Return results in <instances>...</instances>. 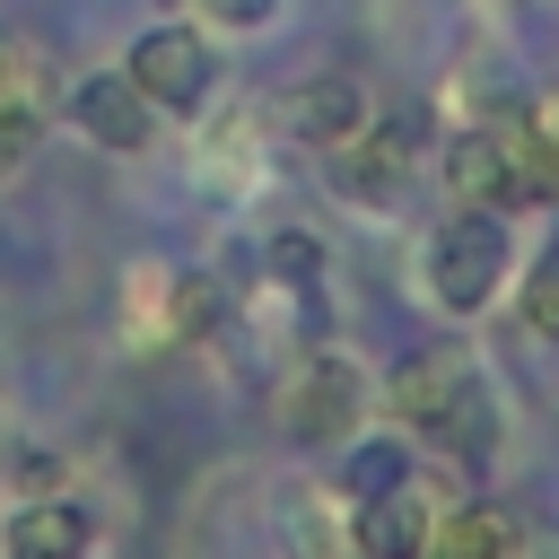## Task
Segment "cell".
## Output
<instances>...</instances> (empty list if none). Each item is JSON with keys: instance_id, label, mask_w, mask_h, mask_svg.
I'll return each instance as SVG.
<instances>
[{"instance_id": "8", "label": "cell", "mask_w": 559, "mask_h": 559, "mask_svg": "<svg viewBox=\"0 0 559 559\" xmlns=\"http://www.w3.org/2000/svg\"><path fill=\"white\" fill-rule=\"evenodd\" d=\"M96 542V524H87V507H70L61 489H35L9 524H0V550L9 559H70V550H87Z\"/></svg>"}, {"instance_id": "14", "label": "cell", "mask_w": 559, "mask_h": 559, "mask_svg": "<svg viewBox=\"0 0 559 559\" xmlns=\"http://www.w3.org/2000/svg\"><path fill=\"white\" fill-rule=\"evenodd\" d=\"M201 175H210L218 192H245V183H253V122H245V114H227V122L210 131V148H201Z\"/></svg>"}, {"instance_id": "12", "label": "cell", "mask_w": 559, "mask_h": 559, "mask_svg": "<svg viewBox=\"0 0 559 559\" xmlns=\"http://www.w3.org/2000/svg\"><path fill=\"white\" fill-rule=\"evenodd\" d=\"M218 314H227V297L210 288V271H166V349L210 341V332H218Z\"/></svg>"}, {"instance_id": "1", "label": "cell", "mask_w": 559, "mask_h": 559, "mask_svg": "<svg viewBox=\"0 0 559 559\" xmlns=\"http://www.w3.org/2000/svg\"><path fill=\"white\" fill-rule=\"evenodd\" d=\"M384 411H393L411 437L463 445L472 463L498 445V402H489V384H480V367H472L463 341H428V349H411V358L384 376Z\"/></svg>"}, {"instance_id": "3", "label": "cell", "mask_w": 559, "mask_h": 559, "mask_svg": "<svg viewBox=\"0 0 559 559\" xmlns=\"http://www.w3.org/2000/svg\"><path fill=\"white\" fill-rule=\"evenodd\" d=\"M367 411H376V384H367V367L358 358H341V349H306L288 376H280V437L288 445H349L358 428H367Z\"/></svg>"}, {"instance_id": "13", "label": "cell", "mask_w": 559, "mask_h": 559, "mask_svg": "<svg viewBox=\"0 0 559 559\" xmlns=\"http://www.w3.org/2000/svg\"><path fill=\"white\" fill-rule=\"evenodd\" d=\"M262 271H271V288H288V297H314V280H323V245H314L306 227H280V236L262 245Z\"/></svg>"}, {"instance_id": "15", "label": "cell", "mask_w": 559, "mask_h": 559, "mask_svg": "<svg viewBox=\"0 0 559 559\" xmlns=\"http://www.w3.org/2000/svg\"><path fill=\"white\" fill-rule=\"evenodd\" d=\"M515 314H524V332H533V341H550V349H559V236H550V245H542V262L524 271Z\"/></svg>"}, {"instance_id": "6", "label": "cell", "mask_w": 559, "mask_h": 559, "mask_svg": "<svg viewBox=\"0 0 559 559\" xmlns=\"http://www.w3.org/2000/svg\"><path fill=\"white\" fill-rule=\"evenodd\" d=\"M489 140H498V175H507V210H533V201H559V140L542 131L533 105H507L489 114Z\"/></svg>"}, {"instance_id": "5", "label": "cell", "mask_w": 559, "mask_h": 559, "mask_svg": "<svg viewBox=\"0 0 559 559\" xmlns=\"http://www.w3.org/2000/svg\"><path fill=\"white\" fill-rule=\"evenodd\" d=\"M70 122H79L96 148H114V157H140V148L157 140V105L131 87V70H96V79H79V87H70Z\"/></svg>"}, {"instance_id": "11", "label": "cell", "mask_w": 559, "mask_h": 559, "mask_svg": "<svg viewBox=\"0 0 559 559\" xmlns=\"http://www.w3.org/2000/svg\"><path fill=\"white\" fill-rule=\"evenodd\" d=\"M445 201L507 210V175H498V140H489V122H472V131L445 140Z\"/></svg>"}, {"instance_id": "17", "label": "cell", "mask_w": 559, "mask_h": 559, "mask_svg": "<svg viewBox=\"0 0 559 559\" xmlns=\"http://www.w3.org/2000/svg\"><path fill=\"white\" fill-rule=\"evenodd\" d=\"M122 332L166 349V271H131V297H122Z\"/></svg>"}, {"instance_id": "18", "label": "cell", "mask_w": 559, "mask_h": 559, "mask_svg": "<svg viewBox=\"0 0 559 559\" xmlns=\"http://www.w3.org/2000/svg\"><path fill=\"white\" fill-rule=\"evenodd\" d=\"M210 26H236V35H253V26H271L280 17V0H192Z\"/></svg>"}, {"instance_id": "2", "label": "cell", "mask_w": 559, "mask_h": 559, "mask_svg": "<svg viewBox=\"0 0 559 559\" xmlns=\"http://www.w3.org/2000/svg\"><path fill=\"white\" fill-rule=\"evenodd\" d=\"M419 280L445 314H489L515 280V245H507V218L480 210V201H445V218L428 227L419 245Z\"/></svg>"}, {"instance_id": "4", "label": "cell", "mask_w": 559, "mask_h": 559, "mask_svg": "<svg viewBox=\"0 0 559 559\" xmlns=\"http://www.w3.org/2000/svg\"><path fill=\"white\" fill-rule=\"evenodd\" d=\"M122 70H131V87H140L157 114H175V122H183V114H201V105H210V87H218L210 35H201V26H175V17H166V26H148V35L122 52Z\"/></svg>"}, {"instance_id": "9", "label": "cell", "mask_w": 559, "mask_h": 559, "mask_svg": "<svg viewBox=\"0 0 559 559\" xmlns=\"http://www.w3.org/2000/svg\"><path fill=\"white\" fill-rule=\"evenodd\" d=\"M35 122H44V79H35L26 44L0 26V175H17V157H26V140H35Z\"/></svg>"}, {"instance_id": "7", "label": "cell", "mask_w": 559, "mask_h": 559, "mask_svg": "<svg viewBox=\"0 0 559 559\" xmlns=\"http://www.w3.org/2000/svg\"><path fill=\"white\" fill-rule=\"evenodd\" d=\"M367 114H376V105H367L358 79H297V87L280 96V131H288L297 148H341Z\"/></svg>"}, {"instance_id": "16", "label": "cell", "mask_w": 559, "mask_h": 559, "mask_svg": "<svg viewBox=\"0 0 559 559\" xmlns=\"http://www.w3.org/2000/svg\"><path fill=\"white\" fill-rule=\"evenodd\" d=\"M402 480H411V454H402V445H358V437H349L341 498H384V489H402Z\"/></svg>"}, {"instance_id": "10", "label": "cell", "mask_w": 559, "mask_h": 559, "mask_svg": "<svg viewBox=\"0 0 559 559\" xmlns=\"http://www.w3.org/2000/svg\"><path fill=\"white\" fill-rule=\"evenodd\" d=\"M428 550H524V515L515 507H498V498H463L454 515H437L428 524Z\"/></svg>"}]
</instances>
